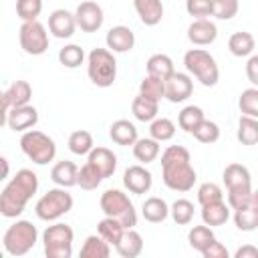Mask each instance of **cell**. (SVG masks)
<instances>
[{
    "label": "cell",
    "instance_id": "obj_1",
    "mask_svg": "<svg viewBox=\"0 0 258 258\" xmlns=\"http://www.w3.org/2000/svg\"><path fill=\"white\" fill-rule=\"evenodd\" d=\"M161 177L171 191H189L196 185L198 173L191 165V155L183 145H169L161 153Z\"/></svg>",
    "mask_w": 258,
    "mask_h": 258
},
{
    "label": "cell",
    "instance_id": "obj_2",
    "mask_svg": "<svg viewBox=\"0 0 258 258\" xmlns=\"http://www.w3.org/2000/svg\"><path fill=\"white\" fill-rule=\"evenodd\" d=\"M36 189H38V175L26 167L18 169L0 191V214L10 220L18 218L26 210Z\"/></svg>",
    "mask_w": 258,
    "mask_h": 258
},
{
    "label": "cell",
    "instance_id": "obj_3",
    "mask_svg": "<svg viewBox=\"0 0 258 258\" xmlns=\"http://www.w3.org/2000/svg\"><path fill=\"white\" fill-rule=\"evenodd\" d=\"M38 242V230L28 220H16L2 238V248L8 256H24L28 254Z\"/></svg>",
    "mask_w": 258,
    "mask_h": 258
},
{
    "label": "cell",
    "instance_id": "obj_4",
    "mask_svg": "<svg viewBox=\"0 0 258 258\" xmlns=\"http://www.w3.org/2000/svg\"><path fill=\"white\" fill-rule=\"evenodd\" d=\"M99 206L103 210L105 216L115 218L121 222V226L127 228H135L137 226V210L133 206V202L129 200V196L121 189H107L105 194H101Z\"/></svg>",
    "mask_w": 258,
    "mask_h": 258
},
{
    "label": "cell",
    "instance_id": "obj_5",
    "mask_svg": "<svg viewBox=\"0 0 258 258\" xmlns=\"http://www.w3.org/2000/svg\"><path fill=\"white\" fill-rule=\"evenodd\" d=\"M183 64L189 77H196L204 87H216L220 81V69L216 58L204 48H189L183 54Z\"/></svg>",
    "mask_w": 258,
    "mask_h": 258
},
{
    "label": "cell",
    "instance_id": "obj_6",
    "mask_svg": "<svg viewBox=\"0 0 258 258\" xmlns=\"http://www.w3.org/2000/svg\"><path fill=\"white\" fill-rule=\"evenodd\" d=\"M87 75L93 85L107 89L117 79V60L109 48H93L87 56Z\"/></svg>",
    "mask_w": 258,
    "mask_h": 258
},
{
    "label": "cell",
    "instance_id": "obj_7",
    "mask_svg": "<svg viewBox=\"0 0 258 258\" xmlns=\"http://www.w3.org/2000/svg\"><path fill=\"white\" fill-rule=\"evenodd\" d=\"M73 196L67 191V187H52L46 194H42L34 206V214L42 222H56L58 218L67 216L73 210Z\"/></svg>",
    "mask_w": 258,
    "mask_h": 258
},
{
    "label": "cell",
    "instance_id": "obj_8",
    "mask_svg": "<svg viewBox=\"0 0 258 258\" xmlns=\"http://www.w3.org/2000/svg\"><path fill=\"white\" fill-rule=\"evenodd\" d=\"M20 149L22 153L36 165H46L56 155V143L52 137L38 129H28L20 137Z\"/></svg>",
    "mask_w": 258,
    "mask_h": 258
},
{
    "label": "cell",
    "instance_id": "obj_9",
    "mask_svg": "<svg viewBox=\"0 0 258 258\" xmlns=\"http://www.w3.org/2000/svg\"><path fill=\"white\" fill-rule=\"evenodd\" d=\"M75 232L69 224L54 222L42 232V248L46 258H71L73 256Z\"/></svg>",
    "mask_w": 258,
    "mask_h": 258
},
{
    "label": "cell",
    "instance_id": "obj_10",
    "mask_svg": "<svg viewBox=\"0 0 258 258\" xmlns=\"http://www.w3.org/2000/svg\"><path fill=\"white\" fill-rule=\"evenodd\" d=\"M18 42L26 54L40 56L48 50V32L44 24H40L38 20H28V22H22L18 30Z\"/></svg>",
    "mask_w": 258,
    "mask_h": 258
},
{
    "label": "cell",
    "instance_id": "obj_11",
    "mask_svg": "<svg viewBox=\"0 0 258 258\" xmlns=\"http://www.w3.org/2000/svg\"><path fill=\"white\" fill-rule=\"evenodd\" d=\"M73 14H75L77 28H81L83 32H97L103 26V20H105L103 8L93 0L81 2Z\"/></svg>",
    "mask_w": 258,
    "mask_h": 258
},
{
    "label": "cell",
    "instance_id": "obj_12",
    "mask_svg": "<svg viewBox=\"0 0 258 258\" xmlns=\"http://www.w3.org/2000/svg\"><path fill=\"white\" fill-rule=\"evenodd\" d=\"M163 85H165V95H163V99H167L169 103H183V101L189 99L191 93H194V81H191V77H189L187 73H177V71H173V73L163 81Z\"/></svg>",
    "mask_w": 258,
    "mask_h": 258
},
{
    "label": "cell",
    "instance_id": "obj_13",
    "mask_svg": "<svg viewBox=\"0 0 258 258\" xmlns=\"http://www.w3.org/2000/svg\"><path fill=\"white\" fill-rule=\"evenodd\" d=\"M38 123V111L36 107L28 105H20V107H10L8 109V117H6V125L14 131V133H24L28 129H32Z\"/></svg>",
    "mask_w": 258,
    "mask_h": 258
},
{
    "label": "cell",
    "instance_id": "obj_14",
    "mask_svg": "<svg viewBox=\"0 0 258 258\" xmlns=\"http://www.w3.org/2000/svg\"><path fill=\"white\" fill-rule=\"evenodd\" d=\"M123 185L131 194H147L153 185V175L145 165H129L123 173Z\"/></svg>",
    "mask_w": 258,
    "mask_h": 258
},
{
    "label": "cell",
    "instance_id": "obj_15",
    "mask_svg": "<svg viewBox=\"0 0 258 258\" xmlns=\"http://www.w3.org/2000/svg\"><path fill=\"white\" fill-rule=\"evenodd\" d=\"M77 30L75 14L69 12L67 8H56L48 16V32L54 38H71Z\"/></svg>",
    "mask_w": 258,
    "mask_h": 258
},
{
    "label": "cell",
    "instance_id": "obj_16",
    "mask_svg": "<svg viewBox=\"0 0 258 258\" xmlns=\"http://www.w3.org/2000/svg\"><path fill=\"white\" fill-rule=\"evenodd\" d=\"M187 38L196 46H208L218 38V26L210 18H196L187 26Z\"/></svg>",
    "mask_w": 258,
    "mask_h": 258
},
{
    "label": "cell",
    "instance_id": "obj_17",
    "mask_svg": "<svg viewBox=\"0 0 258 258\" xmlns=\"http://www.w3.org/2000/svg\"><path fill=\"white\" fill-rule=\"evenodd\" d=\"M87 161L101 173L103 179L111 177L117 169V155L109 149V147H93L89 153H87Z\"/></svg>",
    "mask_w": 258,
    "mask_h": 258
},
{
    "label": "cell",
    "instance_id": "obj_18",
    "mask_svg": "<svg viewBox=\"0 0 258 258\" xmlns=\"http://www.w3.org/2000/svg\"><path fill=\"white\" fill-rule=\"evenodd\" d=\"M105 42H107V48L111 52H129L135 46V34L129 26L117 24L107 32Z\"/></svg>",
    "mask_w": 258,
    "mask_h": 258
},
{
    "label": "cell",
    "instance_id": "obj_19",
    "mask_svg": "<svg viewBox=\"0 0 258 258\" xmlns=\"http://www.w3.org/2000/svg\"><path fill=\"white\" fill-rule=\"evenodd\" d=\"M234 224L242 232H254L258 226V194L242 208L234 210Z\"/></svg>",
    "mask_w": 258,
    "mask_h": 258
},
{
    "label": "cell",
    "instance_id": "obj_20",
    "mask_svg": "<svg viewBox=\"0 0 258 258\" xmlns=\"http://www.w3.org/2000/svg\"><path fill=\"white\" fill-rule=\"evenodd\" d=\"M115 250L123 258H137L143 252V238H141V234L135 228L123 230L119 242L115 244Z\"/></svg>",
    "mask_w": 258,
    "mask_h": 258
},
{
    "label": "cell",
    "instance_id": "obj_21",
    "mask_svg": "<svg viewBox=\"0 0 258 258\" xmlns=\"http://www.w3.org/2000/svg\"><path fill=\"white\" fill-rule=\"evenodd\" d=\"M135 12L145 26H155L163 18V2L161 0H133Z\"/></svg>",
    "mask_w": 258,
    "mask_h": 258
},
{
    "label": "cell",
    "instance_id": "obj_22",
    "mask_svg": "<svg viewBox=\"0 0 258 258\" xmlns=\"http://www.w3.org/2000/svg\"><path fill=\"white\" fill-rule=\"evenodd\" d=\"M109 137H111L113 143L123 145V147H129V145L135 143V139L139 135H137V127L129 119H117L109 127Z\"/></svg>",
    "mask_w": 258,
    "mask_h": 258
},
{
    "label": "cell",
    "instance_id": "obj_23",
    "mask_svg": "<svg viewBox=\"0 0 258 258\" xmlns=\"http://www.w3.org/2000/svg\"><path fill=\"white\" fill-rule=\"evenodd\" d=\"M77 171H79V167L73 161L62 159V161H56L52 165L50 179L58 187H73V185H77Z\"/></svg>",
    "mask_w": 258,
    "mask_h": 258
},
{
    "label": "cell",
    "instance_id": "obj_24",
    "mask_svg": "<svg viewBox=\"0 0 258 258\" xmlns=\"http://www.w3.org/2000/svg\"><path fill=\"white\" fill-rule=\"evenodd\" d=\"M228 220H230V206L224 200L202 206V222L206 226H210V228L224 226Z\"/></svg>",
    "mask_w": 258,
    "mask_h": 258
},
{
    "label": "cell",
    "instance_id": "obj_25",
    "mask_svg": "<svg viewBox=\"0 0 258 258\" xmlns=\"http://www.w3.org/2000/svg\"><path fill=\"white\" fill-rule=\"evenodd\" d=\"M141 216L151 222V224H161L163 220H167L169 216V206L163 198H157V196H151L143 202L141 206Z\"/></svg>",
    "mask_w": 258,
    "mask_h": 258
},
{
    "label": "cell",
    "instance_id": "obj_26",
    "mask_svg": "<svg viewBox=\"0 0 258 258\" xmlns=\"http://www.w3.org/2000/svg\"><path fill=\"white\" fill-rule=\"evenodd\" d=\"M131 147H133V157H135L139 163H143V165L155 161V159L159 157V151H161L159 141H155V139H151V137H141V139L137 137Z\"/></svg>",
    "mask_w": 258,
    "mask_h": 258
},
{
    "label": "cell",
    "instance_id": "obj_27",
    "mask_svg": "<svg viewBox=\"0 0 258 258\" xmlns=\"http://www.w3.org/2000/svg\"><path fill=\"white\" fill-rule=\"evenodd\" d=\"M228 48L234 56L238 58H246L250 54H254V48H256V40L250 32L246 30H240V32H234L230 38H228Z\"/></svg>",
    "mask_w": 258,
    "mask_h": 258
},
{
    "label": "cell",
    "instance_id": "obj_28",
    "mask_svg": "<svg viewBox=\"0 0 258 258\" xmlns=\"http://www.w3.org/2000/svg\"><path fill=\"white\" fill-rule=\"evenodd\" d=\"M131 113L137 121L141 123H149L157 117L159 113V101H153L149 97H143V95H137L131 103Z\"/></svg>",
    "mask_w": 258,
    "mask_h": 258
},
{
    "label": "cell",
    "instance_id": "obj_29",
    "mask_svg": "<svg viewBox=\"0 0 258 258\" xmlns=\"http://www.w3.org/2000/svg\"><path fill=\"white\" fill-rule=\"evenodd\" d=\"M6 103L8 107H20V105H28L32 99V87L28 81H14L6 91H4Z\"/></svg>",
    "mask_w": 258,
    "mask_h": 258
},
{
    "label": "cell",
    "instance_id": "obj_30",
    "mask_svg": "<svg viewBox=\"0 0 258 258\" xmlns=\"http://www.w3.org/2000/svg\"><path fill=\"white\" fill-rule=\"evenodd\" d=\"M222 179H224V185L226 189L228 187H238V185H252V175H250V169L242 163H230L224 167V173H222Z\"/></svg>",
    "mask_w": 258,
    "mask_h": 258
},
{
    "label": "cell",
    "instance_id": "obj_31",
    "mask_svg": "<svg viewBox=\"0 0 258 258\" xmlns=\"http://www.w3.org/2000/svg\"><path fill=\"white\" fill-rule=\"evenodd\" d=\"M109 254H111V244H107L99 234L87 236L79 250L81 258H109Z\"/></svg>",
    "mask_w": 258,
    "mask_h": 258
},
{
    "label": "cell",
    "instance_id": "obj_32",
    "mask_svg": "<svg viewBox=\"0 0 258 258\" xmlns=\"http://www.w3.org/2000/svg\"><path fill=\"white\" fill-rule=\"evenodd\" d=\"M145 69H147V75L157 77V79H161V81H165V79L175 71L171 56H167V54H163V52L151 54V56L147 58V62H145Z\"/></svg>",
    "mask_w": 258,
    "mask_h": 258
},
{
    "label": "cell",
    "instance_id": "obj_33",
    "mask_svg": "<svg viewBox=\"0 0 258 258\" xmlns=\"http://www.w3.org/2000/svg\"><path fill=\"white\" fill-rule=\"evenodd\" d=\"M236 137L242 145H256L258 143V119L248 117V115H240Z\"/></svg>",
    "mask_w": 258,
    "mask_h": 258
},
{
    "label": "cell",
    "instance_id": "obj_34",
    "mask_svg": "<svg viewBox=\"0 0 258 258\" xmlns=\"http://www.w3.org/2000/svg\"><path fill=\"white\" fill-rule=\"evenodd\" d=\"M214 240H216V234H214V230H212L210 226H206V224L194 226V228L187 232V242H189V246H191L196 252H200V254H202Z\"/></svg>",
    "mask_w": 258,
    "mask_h": 258
},
{
    "label": "cell",
    "instance_id": "obj_35",
    "mask_svg": "<svg viewBox=\"0 0 258 258\" xmlns=\"http://www.w3.org/2000/svg\"><path fill=\"white\" fill-rule=\"evenodd\" d=\"M175 135V123L167 117H155L153 121H149V137L163 143V141H169L173 139Z\"/></svg>",
    "mask_w": 258,
    "mask_h": 258
},
{
    "label": "cell",
    "instance_id": "obj_36",
    "mask_svg": "<svg viewBox=\"0 0 258 258\" xmlns=\"http://www.w3.org/2000/svg\"><path fill=\"white\" fill-rule=\"evenodd\" d=\"M204 119H206V117H204L202 107H198V105H187V107H183V109L179 111V115H177V125H179V129H183L185 133H191Z\"/></svg>",
    "mask_w": 258,
    "mask_h": 258
},
{
    "label": "cell",
    "instance_id": "obj_37",
    "mask_svg": "<svg viewBox=\"0 0 258 258\" xmlns=\"http://www.w3.org/2000/svg\"><path fill=\"white\" fill-rule=\"evenodd\" d=\"M123 230H125V228L121 226V222L115 220V218H109V216H105V218L97 224V234H99L107 244H111V246H115V244L119 242Z\"/></svg>",
    "mask_w": 258,
    "mask_h": 258
},
{
    "label": "cell",
    "instance_id": "obj_38",
    "mask_svg": "<svg viewBox=\"0 0 258 258\" xmlns=\"http://www.w3.org/2000/svg\"><path fill=\"white\" fill-rule=\"evenodd\" d=\"M95 147L93 135L87 129H77L69 135V149L75 155H87L91 149Z\"/></svg>",
    "mask_w": 258,
    "mask_h": 258
},
{
    "label": "cell",
    "instance_id": "obj_39",
    "mask_svg": "<svg viewBox=\"0 0 258 258\" xmlns=\"http://www.w3.org/2000/svg\"><path fill=\"white\" fill-rule=\"evenodd\" d=\"M169 216L177 226H187L194 220V204L185 198H179L169 206Z\"/></svg>",
    "mask_w": 258,
    "mask_h": 258
},
{
    "label": "cell",
    "instance_id": "obj_40",
    "mask_svg": "<svg viewBox=\"0 0 258 258\" xmlns=\"http://www.w3.org/2000/svg\"><path fill=\"white\" fill-rule=\"evenodd\" d=\"M101 181H103L101 173H99L89 161H87L83 167H79V171H77V185H79L81 189L93 191V189H97V187L101 185Z\"/></svg>",
    "mask_w": 258,
    "mask_h": 258
},
{
    "label": "cell",
    "instance_id": "obj_41",
    "mask_svg": "<svg viewBox=\"0 0 258 258\" xmlns=\"http://www.w3.org/2000/svg\"><path fill=\"white\" fill-rule=\"evenodd\" d=\"M58 60L67 69H77L85 62V50L79 44H64L58 50Z\"/></svg>",
    "mask_w": 258,
    "mask_h": 258
},
{
    "label": "cell",
    "instance_id": "obj_42",
    "mask_svg": "<svg viewBox=\"0 0 258 258\" xmlns=\"http://www.w3.org/2000/svg\"><path fill=\"white\" fill-rule=\"evenodd\" d=\"M139 95L149 97V99H153V101H161L163 95H165V85H163L161 79L147 75V77H143V81L139 83Z\"/></svg>",
    "mask_w": 258,
    "mask_h": 258
},
{
    "label": "cell",
    "instance_id": "obj_43",
    "mask_svg": "<svg viewBox=\"0 0 258 258\" xmlns=\"http://www.w3.org/2000/svg\"><path fill=\"white\" fill-rule=\"evenodd\" d=\"M254 189L252 185H238V187H228V194H226V204L230 206V210H236V208H242L246 206L252 198H254Z\"/></svg>",
    "mask_w": 258,
    "mask_h": 258
},
{
    "label": "cell",
    "instance_id": "obj_44",
    "mask_svg": "<svg viewBox=\"0 0 258 258\" xmlns=\"http://www.w3.org/2000/svg\"><path fill=\"white\" fill-rule=\"evenodd\" d=\"M191 135H194L200 143L210 145V143H216V141L220 139V127H218V123H214V121H210V119H204V121L191 131Z\"/></svg>",
    "mask_w": 258,
    "mask_h": 258
},
{
    "label": "cell",
    "instance_id": "obj_45",
    "mask_svg": "<svg viewBox=\"0 0 258 258\" xmlns=\"http://www.w3.org/2000/svg\"><path fill=\"white\" fill-rule=\"evenodd\" d=\"M238 107H240V113L242 115H248V117H256L258 119V89L256 87H250V89H244L240 99H238Z\"/></svg>",
    "mask_w": 258,
    "mask_h": 258
},
{
    "label": "cell",
    "instance_id": "obj_46",
    "mask_svg": "<svg viewBox=\"0 0 258 258\" xmlns=\"http://www.w3.org/2000/svg\"><path fill=\"white\" fill-rule=\"evenodd\" d=\"M42 12V0H16V16L22 22L38 20Z\"/></svg>",
    "mask_w": 258,
    "mask_h": 258
},
{
    "label": "cell",
    "instance_id": "obj_47",
    "mask_svg": "<svg viewBox=\"0 0 258 258\" xmlns=\"http://www.w3.org/2000/svg\"><path fill=\"white\" fill-rule=\"evenodd\" d=\"M238 0H212V16L218 20H232L238 14Z\"/></svg>",
    "mask_w": 258,
    "mask_h": 258
},
{
    "label": "cell",
    "instance_id": "obj_48",
    "mask_svg": "<svg viewBox=\"0 0 258 258\" xmlns=\"http://www.w3.org/2000/svg\"><path fill=\"white\" fill-rule=\"evenodd\" d=\"M224 200V191L218 183L214 181H206L198 187V202L200 206H206V204H212V202H220Z\"/></svg>",
    "mask_w": 258,
    "mask_h": 258
},
{
    "label": "cell",
    "instance_id": "obj_49",
    "mask_svg": "<svg viewBox=\"0 0 258 258\" xmlns=\"http://www.w3.org/2000/svg\"><path fill=\"white\" fill-rule=\"evenodd\" d=\"M185 12L194 18L212 16V0H185Z\"/></svg>",
    "mask_w": 258,
    "mask_h": 258
},
{
    "label": "cell",
    "instance_id": "obj_50",
    "mask_svg": "<svg viewBox=\"0 0 258 258\" xmlns=\"http://www.w3.org/2000/svg\"><path fill=\"white\" fill-rule=\"evenodd\" d=\"M202 256H204V258H228L230 254H228V248H226L222 242L214 240V242L202 252Z\"/></svg>",
    "mask_w": 258,
    "mask_h": 258
},
{
    "label": "cell",
    "instance_id": "obj_51",
    "mask_svg": "<svg viewBox=\"0 0 258 258\" xmlns=\"http://www.w3.org/2000/svg\"><path fill=\"white\" fill-rule=\"evenodd\" d=\"M246 77L252 83V87L258 85V56L256 54H250V58L246 62Z\"/></svg>",
    "mask_w": 258,
    "mask_h": 258
},
{
    "label": "cell",
    "instance_id": "obj_52",
    "mask_svg": "<svg viewBox=\"0 0 258 258\" xmlns=\"http://www.w3.org/2000/svg\"><path fill=\"white\" fill-rule=\"evenodd\" d=\"M234 258H258V248L252 244H246L234 252Z\"/></svg>",
    "mask_w": 258,
    "mask_h": 258
},
{
    "label": "cell",
    "instance_id": "obj_53",
    "mask_svg": "<svg viewBox=\"0 0 258 258\" xmlns=\"http://www.w3.org/2000/svg\"><path fill=\"white\" fill-rule=\"evenodd\" d=\"M8 103H6V97H4V91H0V129L6 125V117H8Z\"/></svg>",
    "mask_w": 258,
    "mask_h": 258
},
{
    "label": "cell",
    "instance_id": "obj_54",
    "mask_svg": "<svg viewBox=\"0 0 258 258\" xmlns=\"http://www.w3.org/2000/svg\"><path fill=\"white\" fill-rule=\"evenodd\" d=\"M8 175H10V163L6 157L0 155V181H4Z\"/></svg>",
    "mask_w": 258,
    "mask_h": 258
},
{
    "label": "cell",
    "instance_id": "obj_55",
    "mask_svg": "<svg viewBox=\"0 0 258 258\" xmlns=\"http://www.w3.org/2000/svg\"><path fill=\"white\" fill-rule=\"evenodd\" d=\"M2 256H4V248H0V258H2Z\"/></svg>",
    "mask_w": 258,
    "mask_h": 258
}]
</instances>
